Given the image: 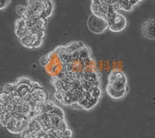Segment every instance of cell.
Segmentation results:
<instances>
[{
  "label": "cell",
  "mask_w": 155,
  "mask_h": 138,
  "mask_svg": "<svg viewBox=\"0 0 155 138\" xmlns=\"http://www.w3.org/2000/svg\"><path fill=\"white\" fill-rule=\"evenodd\" d=\"M39 63L50 76L54 98L60 105L91 110L103 95L102 75L91 47L80 41L57 46Z\"/></svg>",
  "instance_id": "6da1fadb"
},
{
  "label": "cell",
  "mask_w": 155,
  "mask_h": 138,
  "mask_svg": "<svg viewBox=\"0 0 155 138\" xmlns=\"http://www.w3.org/2000/svg\"><path fill=\"white\" fill-rule=\"evenodd\" d=\"M49 100V94L38 81L20 76L3 85L0 94V123L9 133L21 135L32 117Z\"/></svg>",
  "instance_id": "7a4b0ae2"
},
{
  "label": "cell",
  "mask_w": 155,
  "mask_h": 138,
  "mask_svg": "<svg viewBox=\"0 0 155 138\" xmlns=\"http://www.w3.org/2000/svg\"><path fill=\"white\" fill-rule=\"evenodd\" d=\"M54 9V0H26L25 5H16L14 34L21 46L28 50L42 47Z\"/></svg>",
  "instance_id": "3957f363"
},
{
  "label": "cell",
  "mask_w": 155,
  "mask_h": 138,
  "mask_svg": "<svg viewBox=\"0 0 155 138\" xmlns=\"http://www.w3.org/2000/svg\"><path fill=\"white\" fill-rule=\"evenodd\" d=\"M21 138H73V131L61 107L49 99L32 117Z\"/></svg>",
  "instance_id": "277c9868"
},
{
  "label": "cell",
  "mask_w": 155,
  "mask_h": 138,
  "mask_svg": "<svg viewBox=\"0 0 155 138\" xmlns=\"http://www.w3.org/2000/svg\"><path fill=\"white\" fill-rule=\"evenodd\" d=\"M145 0H91V12L106 19L116 12H131Z\"/></svg>",
  "instance_id": "5b68a950"
},
{
  "label": "cell",
  "mask_w": 155,
  "mask_h": 138,
  "mask_svg": "<svg viewBox=\"0 0 155 138\" xmlns=\"http://www.w3.org/2000/svg\"><path fill=\"white\" fill-rule=\"evenodd\" d=\"M106 93L113 100H121L130 91L128 78L123 70L113 68L109 71L107 78Z\"/></svg>",
  "instance_id": "8992f818"
},
{
  "label": "cell",
  "mask_w": 155,
  "mask_h": 138,
  "mask_svg": "<svg viewBox=\"0 0 155 138\" xmlns=\"http://www.w3.org/2000/svg\"><path fill=\"white\" fill-rule=\"evenodd\" d=\"M88 30L94 34H102L109 30V21L106 18L91 13L87 20Z\"/></svg>",
  "instance_id": "52a82bcc"
},
{
  "label": "cell",
  "mask_w": 155,
  "mask_h": 138,
  "mask_svg": "<svg viewBox=\"0 0 155 138\" xmlns=\"http://www.w3.org/2000/svg\"><path fill=\"white\" fill-rule=\"evenodd\" d=\"M109 21V30L114 34H120L127 27L128 21L124 13L116 12L107 19Z\"/></svg>",
  "instance_id": "ba28073f"
},
{
  "label": "cell",
  "mask_w": 155,
  "mask_h": 138,
  "mask_svg": "<svg viewBox=\"0 0 155 138\" xmlns=\"http://www.w3.org/2000/svg\"><path fill=\"white\" fill-rule=\"evenodd\" d=\"M141 33L146 39L155 40V19L145 20L141 26Z\"/></svg>",
  "instance_id": "9c48e42d"
},
{
  "label": "cell",
  "mask_w": 155,
  "mask_h": 138,
  "mask_svg": "<svg viewBox=\"0 0 155 138\" xmlns=\"http://www.w3.org/2000/svg\"><path fill=\"white\" fill-rule=\"evenodd\" d=\"M11 0H0V9L3 10L4 9L7 8Z\"/></svg>",
  "instance_id": "30bf717a"
}]
</instances>
